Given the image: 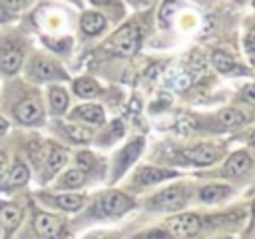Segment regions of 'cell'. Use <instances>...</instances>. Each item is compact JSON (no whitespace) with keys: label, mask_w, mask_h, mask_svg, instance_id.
<instances>
[{"label":"cell","mask_w":255,"mask_h":239,"mask_svg":"<svg viewBox=\"0 0 255 239\" xmlns=\"http://www.w3.org/2000/svg\"><path fill=\"white\" fill-rule=\"evenodd\" d=\"M44 197H46V199H52V203L58 205V207L64 209V211H76V209H80L82 203H84V197L78 195V193H62V195H54V197L44 195Z\"/></svg>","instance_id":"19"},{"label":"cell","mask_w":255,"mask_h":239,"mask_svg":"<svg viewBox=\"0 0 255 239\" xmlns=\"http://www.w3.org/2000/svg\"><path fill=\"white\" fill-rule=\"evenodd\" d=\"M245 116L239 112V110H233V108H227V110H221L219 112V123L223 127H235L239 123H243Z\"/></svg>","instance_id":"25"},{"label":"cell","mask_w":255,"mask_h":239,"mask_svg":"<svg viewBox=\"0 0 255 239\" xmlns=\"http://www.w3.org/2000/svg\"><path fill=\"white\" fill-rule=\"evenodd\" d=\"M135 239H169V235L165 231H149L145 235H137Z\"/></svg>","instance_id":"36"},{"label":"cell","mask_w":255,"mask_h":239,"mask_svg":"<svg viewBox=\"0 0 255 239\" xmlns=\"http://www.w3.org/2000/svg\"><path fill=\"white\" fill-rule=\"evenodd\" d=\"M100 92V86L92 78H78L74 82V94L80 98H94Z\"/></svg>","instance_id":"21"},{"label":"cell","mask_w":255,"mask_h":239,"mask_svg":"<svg viewBox=\"0 0 255 239\" xmlns=\"http://www.w3.org/2000/svg\"><path fill=\"white\" fill-rule=\"evenodd\" d=\"M159 72H161V66H159V64H153V66H149V68H147L145 78H147V80H153V78H157V76H159Z\"/></svg>","instance_id":"38"},{"label":"cell","mask_w":255,"mask_h":239,"mask_svg":"<svg viewBox=\"0 0 255 239\" xmlns=\"http://www.w3.org/2000/svg\"><path fill=\"white\" fill-rule=\"evenodd\" d=\"M90 239H110L108 235H104V233H98V235H92Z\"/></svg>","instance_id":"41"},{"label":"cell","mask_w":255,"mask_h":239,"mask_svg":"<svg viewBox=\"0 0 255 239\" xmlns=\"http://www.w3.org/2000/svg\"><path fill=\"white\" fill-rule=\"evenodd\" d=\"M253 4H255V0H253Z\"/></svg>","instance_id":"45"},{"label":"cell","mask_w":255,"mask_h":239,"mask_svg":"<svg viewBox=\"0 0 255 239\" xmlns=\"http://www.w3.org/2000/svg\"><path fill=\"white\" fill-rule=\"evenodd\" d=\"M139 40H141L139 28L135 24H126L112 36L108 50L118 56H133L139 50Z\"/></svg>","instance_id":"2"},{"label":"cell","mask_w":255,"mask_h":239,"mask_svg":"<svg viewBox=\"0 0 255 239\" xmlns=\"http://www.w3.org/2000/svg\"><path fill=\"white\" fill-rule=\"evenodd\" d=\"M249 167H251V157H249L247 153H243V151H237V153H233V155L227 159V163H225V167H223V173H225L227 177H235V175L245 173Z\"/></svg>","instance_id":"14"},{"label":"cell","mask_w":255,"mask_h":239,"mask_svg":"<svg viewBox=\"0 0 255 239\" xmlns=\"http://www.w3.org/2000/svg\"><path fill=\"white\" fill-rule=\"evenodd\" d=\"M131 207H133V201L120 191H110V193L102 195V199L98 203V209L104 215H122Z\"/></svg>","instance_id":"6"},{"label":"cell","mask_w":255,"mask_h":239,"mask_svg":"<svg viewBox=\"0 0 255 239\" xmlns=\"http://www.w3.org/2000/svg\"><path fill=\"white\" fill-rule=\"evenodd\" d=\"M44 42H46V46H50V48L56 50V52H64V50H68V46H70V38H64V40H60V42H52L50 38H44Z\"/></svg>","instance_id":"33"},{"label":"cell","mask_w":255,"mask_h":239,"mask_svg":"<svg viewBox=\"0 0 255 239\" xmlns=\"http://www.w3.org/2000/svg\"><path fill=\"white\" fill-rule=\"evenodd\" d=\"M197 129V120L189 114H179L177 120H175V131L181 133V135H189Z\"/></svg>","instance_id":"26"},{"label":"cell","mask_w":255,"mask_h":239,"mask_svg":"<svg viewBox=\"0 0 255 239\" xmlns=\"http://www.w3.org/2000/svg\"><path fill=\"white\" fill-rule=\"evenodd\" d=\"M48 98H50V108H52L54 114H62V112H66V108H68V94H66L64 88H60V86H52Z\"/></svg>","instance_id":"20"},{"label":"cell","mask_w":255,"mask_h":239,"mask_svg":"<svg viewBox=\"0 0 255 239\" xmlns=\"http://www.w3.org/2000/svg\"><path fill=\"white\" fill-rule=\"evenodd\" d=\"M243 100L249 102V104H255V84L245 88V92H243Z\"/></svg>","instance_id":"37"},{"label":"cell","mask_w":255,"mask_h":239,"mask_svg":"<svg viewBox=\"0 0 255 239\" xmlns=\"http://www.w3.org/2000/svg\"><path fill=\"white\" fill-rule=\"evenodd\" d=\"M84 181H86V173H84V171H80V169H70V171H66V173L60 177L58 185L64 187V189H76V187H82Z\"/></svg>","instance_id":"23"},{"label":"cell","mask_w":255,"mask_h":239,"mask_svg":"<svg viewBox=\"0 0 255 239\" xmlns=\"http://www.w3.org/2000/svg\"><path fill=\"white\" fill-rule=\"evenodd\" d=\"M30 0H4V6L10 10V12H20L28 6Z\"/></svg>","instance_id":"34"},{"label":"cell","mask_w":255,"mask_h":239,"mask_svg":"<svg viewBox=\"0 0 255 239\" xmlns=\"http://www.w3.org/2000/svg\"><path fill=\"white\" fill-rule=\"evenodd\" d=\"M8 171H10V157H8L6 151L0 149V189H6Z\"/></svg>","instance_id":"31"},{"label":"cell","mask_w":255,"mask_h":239,"mask_svg":"<svg viewBox=\"0 0 255 239\" xmlns=\"http://www.w3.org/2000/svg\"><path fill=\"white\" fill-rule=\"evenodd\" d=\"M173 14H175V2H173V0H165V2L161 4V8H159V22H161L163 26H167V24L171 22Z\"/></svg>","instance_id":"30"},{"label":"cell","mask_w":255,"mask_h":239,"mask_svg":"<svg viewBox=\"0 0 255 239\" xmlns=\"http://www.w3.org/2000/svg\"><path fill=\"white\" fill-rule=\"evenodd\" d=\"M76 161H78V167H80V171H90L92 167H94V155L90 153V151H82V153H78V157H76Z\"/></svg>","instance_id":"32"},{"label":"cell","mask_w":255,"mask_h":239,"mask_svg":"<svg viewBox=\"0 0 255 239\" xmlns=\"http://www.w3.org/2000/svg\"><path fill=\"white\" fill-rule=\"evenodd\" d=\"M80 26H82V32L88 34V36H96L100 34L104 28H106V18L98 12H86L80 20Z\"/></svg>","instance_id":"17"},{"label":"cell","mask_w":255,"mask_h":239,"mask_svg":"<svg viewBox=\"0 0 255 239\" xmlns=\"http://www.w3.org/2000/svg\"><path fill=\"white\" fill-rule=\"evenodd\" d=\"M12 116L22 125H38L44 120V108H42V104L36 98L24 96V98L14 100V104H12Z\"/></svg>","instance_id":"3"},{"label":"cell","mask_w":255,"mask_h":239,"mask_svg":"<svg viewBox=\"0 0 255 239\" xmlns=\"http://www.w3.org/2000/svg\"><path fill=\"white\" fill-rule=\"evenodd\" d=\"M28 76L32 80H38V82H50V80H62L66 78V74L62 72V68L46 58V56H34L28 64Z\"/></svg>","instance_id":"4"},{"label":"cell","mask_w":255,"mask_h":239,"mask_svg":"<svg viewBox=\"0 0 255 239\" xmlns=\"http://www.w3.org/2000/svg\"><path fill=\"white\" fill-rule=\"evenodd\" d=\"M72 118L80 120V121H86V123L100 125V123H104V110L98 104H84V106H80L72 112Z\"/></svg>","instance_id":"10"},{"label":"cell","mask_w":255,"mask_h":239,"mask_svg":"<svg viewBox=\"0 0 255 239\" xmlns=\"http://www.w3.org/2000/svg\"><path fill=\"white\" fill-rule=\"evenodd\" d=\"M165 84H167L171 90H175V92H183V90H187L193 82H191L189 72H185V70L179 68V66H173V68H169V70L165 72Z\"/></svg>","instance_id":"12"},{"label":"cell","mask_w":255,"mask_h":239,"mask_svg":"<svg viewBox=\"0 0 255 239\" xmlns=\"http://www.w3.org/2000/svg\"><path fill=\"white\" fill-rule=\"evenodd\" d=\"M0 221H2L4 229L8 233H12L22 221V209L18 205H14V203H4L0 207Z\"/></svg>","instance_id":"15"},{"label":"cell","mask_w":255,"mask_h":239,"mask_svg":"<svg viewBox=\"0 0 255 239\" xmlns=\"http://www.w3.org/2000/svg\"><path fill=\"white\" fill-rule=\"evenodd\" d=\"M8 18H10V12L6 10V6H4V4H0V24H4Z\"/></svg>","instance_id":"39"},{"label":"cell","mask_w":255,"mask_h":239,"mask_svg":"<svg viewBox=\"0 0 255 239\" xmlns=\"http://www.w3.org/2000/svg\"><path fill=\"white\" fill-rule=\"evenodd\" d=\"M173 175H175L173 171H163V169H157V167H143L135 173V181L141 183V185H151V183H157V181L173 177Z\"/></svg>","instance_id":"18"},{"label":"cell","mask_w":255,"mask_h":239,"mask_svg":"<svg viewBox=\"0 0 255 239\" xmlns=\"http://www.w3.org/2000/svg\"><path fill=\"white\" fill-rule=\"evenodd\" d=\"M66 159H68V153H66L64 147L50 145L48 155H46V159H44V165H46V175H44V177L48 179V177H52L56 171H60V169L64 167Z\"/></svg>","instance_id":"11"},{"label":"cell","mask_w":255,"mask_h":239,"mask_svg":"<svg viewBox=\"0 0 255 239\" xmlns=\"http://www.w3.org/2000/svg\"><path fill=\"white\" fill-rule=\"evenodd\" d=\"M251 143H253V145H255V131H253V133H251Z\"/></svg>","instance_id":"43"},{"label":"cell","mask_w":255,"mask_h":239,"mask_svg":"<svg viewBox=\"0 0 255 239\" xmlns=\"http://www.w3.org/2000/svg\"><path fill=\"white\" fill-rule=\"evenodd\" d=\"M189 72H191L189 74L191 82H197L199 78H203L207 74V62H205V58L201 54H197V52L191 54V58H189Z\"/></svg>","instance_id":"24"},{"label":"cell","mask_w":255,"mask_h":239,"mask_svg":"<svg viewBox=\"0 0 255 239\" xmlns=\"http://www.w3.org/2000/svg\"><path fill=\"white\" fill-rule=\"evenodd\" d=\"M181 203H183V189H181L179 185H173V187L163 189V191H161L159 195H155V199H153V207H157V209H167V211L177 209Z\"/></svg>","instance_id":"9"},{"label":"cell","mask_w":255,"mask_h":239,"mask_svg":"<svg viewBox=\"0 0 255 239\" xmlns=\"http://www.w3.org/2000/svg\"><path fill=\"white\" fill-rule=\"evenodd\" d=\"M34 229L38 231V235H42L46 239H66L62 219H58L56 215L46 213V211L34 213Z\"/></svg>","instance_id":"5"},{"label":"cell","mask_w":255,"mask_h":239,"mask_svg":"<svg viewBox=\"0 0 255 239\" xmlns=\"http://www.w3.org/2000/svg\"><path fill=\"white\" fill-rule=\"evenodd\" d=\"M153 0H139V4H143V6H149Z\"/></svg>","instance_id":"42"},{"label":"cell","mask_w":255,"mask_h":239,"mask_svg":"<svg viewBox=\"0 0 255 239\" xmlns=\"http://www.w3.org/2000/svg\"><path fill=\"white\" fill-rule=\"evenodd\" d=\"M253 211H255V201H253Z\"/></svg>","instance_id":"44"},{"label":"cell","mask_w":255,"mask_h":239,"mask_svg":"<svg viewBox=\"0 0 255 239\" xmlns=\"http://www.w3.org/2000/svg\"><path fill=\"white\" fill-rule=\"evenodd\" d=\"M64 133L72 139V141H78V143H88L92 139V131L80 123H66L64 125Z\"/></svg>","instance_id":"22"},{"label":"cell","mask_w":255,"mask_h":239,"mask_svg":"<svg viewBox=\"0 0 255 239\" xmlns=\"http://www.w3.org/2000/svg\"><path fill=\"white\" fill-rule=\"evenodd\" d=\"M30 179V167L22 157H14V161L10 163V171H8V181H6V189H18L24 187Z\"/></svg>","instance_id":"8"},{"label":"cell","mask_w":255,"mask_h":239,"mask_svg":"<svg viewBox=\"0 0 255 239\" xmlns=\"http://www.w3.org/2000/svg\"><path fill=\"white\" fill-rule=\"evenodd\" d=\"M229 193V187H223V185H207L201 189V199L207 201V203H215L219 199H223L225 195Z\"/></svg>","instance_id":"27"},{"label":"cell","mask_w":255,"mask_h":239,"mask_svg":"<svg viewBox=\"0 0 255 239\" xmlns=\"http://www.w3.org/2000/svg\"><path fill=\"white\" fill-rule=\"evenodd\" d=\"M48 149H50V147H46L42 141H32V143L28 145V157L32 159V163H34L36 167H40V165L44 163V159H46V155H48Z\"/></svg>","instance_id":"28"},{"label":"cell","mask_w":255,"mask_h":239,"mask_svg":"<svg viewBox=\"0 0 255 239\" xmlns=\"http://www.w3.org/2000/svg\"><path fill=\"white\" fill-rule=\"evenodd\" d=\"M24 62V44L14 32L0 36V72L14 76Z\"/></svg>","instance_id":"1"},{"label":"cell","mask_w":255,"mask_h":239,"mask_svg":"<svg viewBox=\"0 0 255 239\" xmlns=\"http://www.w3.org/2000/svg\"><path fill=\"white\" fill-rule=\"evenodd\" d=\"M245 48L249 54H255V28H251L245 36Z\"/></svg>","instance_id":"35"},{"label":"cell","mask_w":255,"mask_h":239,"mask_svg":"<svg viewBox=\"0 0 255 239\" xmlns=\"http://www.w3.org/2000/svg\"><path fill=\"white\" fill-rule=\"evenodd\" d=\"M141 147H143V139H135V141H131L129 145H126V147L122 149V153H120V157H118V175H122V171L137 159Z\"/></svg>","instance_id":"16"},{"label":"cell","mask_w":255,"mask_h":239,"mask_svg":"<svg viewBox=\"0 0 255 239\" xmlns=\"http://www.w3.org/2000/svg\"><path fill=\"white\" fill-rule=\"evenodd\" d=\"M199 217L193 213H183V215H175L167 221V229L171 235L175 237H189L195 235L199 231Z\"/></svg>","instance_id":"7"},{"label":"cell","mask_w":255,"mask_h":239,"mask_svg":"<svg viewBox=\"0 0 255 239\" xmlns=\"http://www.w3.org/2000/svg\"><path fill=\"white\" fill-rule=\"evenodd\" d=\"M183 157L191 163H197V165H209L217 159V151L213 147H207V145H197V147L185 149Z\"/></svg>","instance_id":"13"},{"label":"cell","mask_w":255,"mask_h":239,"mask_svg":"<svg viewBox=\"0 0 255 239\" xmlns=\"http://www.w3.org/2000/svg\"><path fill=\"white\" fill-rule=\"evenodd\" d=\"M6 131H8V121H6V120L0 116V137H2Z\"/></svg>","instance_id":"40"},{"label":"cell","mask_w":255,"mask_h":239,"mask_svg":"<svg viewBox=\"0 0 255 239\" xmlns=\"http://www.w3.org/2000/svg\"><path fill=\"white\" fill-rule=\"evenodd\" d=\"M211 60H213V66H215V70L217 72H231L233 68H235V62H233V58L229 56V54H225V52H213V56H211Z\"/></svg>","instance_id":"29"}]
</instances>
